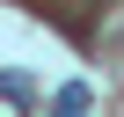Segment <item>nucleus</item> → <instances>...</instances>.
Masks as SVG:
<instances>
[{"mask_svg":"<svg viewBox=\"0 0 124 117\" xmlns=\"http://www.w3.org/2000/svg\"><path fill=\"white\" fill-rule=\"evenodd\" d=\"M51 117H88V88L73 81V88H58V102H51Z\"/></svg>","mask_w":124,"mask_h":117,"instance_id":"1","label":"nucleus"}]
</instances>
